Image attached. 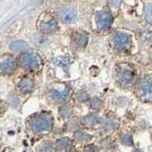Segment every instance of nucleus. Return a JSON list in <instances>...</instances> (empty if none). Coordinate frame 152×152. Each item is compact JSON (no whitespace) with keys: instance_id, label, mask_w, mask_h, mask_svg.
Segmentation results:
<instances>
[{"instance_id":"12","label":"nucleus","mask_w":152,"mask_h":152,"mask_svg":"<svg viewBox=\"0 0 152 152\" xmlns=\"http://www.w3.org/2000/svg\"><path fill=\"white\" fill-rule=\"evenodd\" d=\"M88 36L83 32H76L72 35V44L75 48H85L88 44Z\"/></svg>"},{"instance_id":"24","label":"nucleus","mask_w":152,"mask_h":152,"mask_svg":"<svg viewBox=\"0 0 152 152\" xmlns=\"http://www.w3.org/2000/svg\"><path fill=\"white\" fill-rule=\"evenodd\" d=\"M122 142L126 145H132V139H131L130 136H124L123 139H122Z\"/></svg>"},{"instance_id":"19","label":"nucleus","mask_w":152,"mask_h":152,"mask_svg":"<svg viewBox=\"0 0 152 152\" xmlns=\"http://www.w3.org/2000/svg\"><path fill=\"white\" fill-rule=\"evenodd\" d=\"M145 18L149 24L152 25V4H148L145 10Z\"/></svg>"},{"instance_id":"22","label":"nucleus","mask_w":152,"mask_h":152,"mask_svg":"<svg viewBox=\"0 0 152 152\" xmlns=\"http://www.w3.org/2000/svg\"><path fill=\"white\" fill-rule=\"evenodd\" d=\"M101 106H102V102H101V100L98 98H94L91 100V102H90V107L93 109H97Z\"/></svg>"},{"instance_id":"6","label":"nucleus","mask_w":152,"mask_h":152,"mask_svg":"<svg viewBox=\"0 0 152 152\" xmlns=\"http://www.w3.org/2000/svg\"><path fill=\"white\" fill-rule=\"evenodd\" d=\"M69 97V91L65 88H51L47 92V98L50 102L53 104L64 103Z\"/></svg>"},{"instance_id":"16","label":"nucleus","mask_w":152,"mask_h":152,"mask_svg":"<svg viewBox=\"0 0 152 152\" xmlns=\"http://www.w3.org/2000/svg\"><path fill=\"white\" fill-rule=\"evenodd\" d=\"M71 114H72V109L70 107L63 106L59 108V115L61 116V118L68 119L71 116Z\"/></svg>"},{"instance_id":"20","label":"nucleus","mask_w":152,"mask_h":152,"mask_svg":"<svg viewBox=\"0 0 152 152\" xmlns=\"http://www.w3.org/2000/svg\"><path fill=\"white\" fill-rule=\"evenodd\" d=\"M76 97H77V99L79 100L80 102H86V101H88V93L86 92V91L81 90V91L77 92V94H76Z\"/></svg>"},{"instance_id":"25","label":"nucleus","mask_w":152,"mask_h":152,"mask_svg":"<svg viewBox=\"0 0 152 152\" xmlns=\"http://www.w3.org/2000/svg\"><path fill=\"white\" fill-rule=\"evenodd\" d=\"M83 152H96V149H95L94 145H88L84 148Z\"/></svg>"},{"instance_id":"5","label":"nucleus","mask_w":152,"mask_h":152,"mask_svg":"<svg viewBox=\"0 0 152 152\" xmlns=\"http://www.w3.org/2000/svg\"><path fill=\"white\" fill-rule=\"evenodd\" d=\"M112 44L114 48L119 51L126 50L130 48L131 40L130 37L126 33L124 32H116L112 36Z\"/></svg>"},{"instance_id":"11","label":"nucleus","mask_w":152,"mask_h":152,"mask_svg":"<svg viewBox=\"0 0 152 152\" xmlns=\"http://www.w3.org/2000/svg\"><path fill=\"white\" fill-rule=\"evenodd\" d=\"M18 87V90L23 94H28L31 93L33 88H34V83L31 78H23L22 80H20V82L17 85Z\"/></svg>"},{"instance_id":"17","label":"nucleus","mask_w":152,"mask_h":152,"mask_svg":"<svg viewBox=\"0 0 152 152\" xmlns=\"http://www.w3.org/2000/svg\"><path fill=\"white\" fill-rule=\"evenodd\" d=\"M75 140L79 142H86L87 140H88V138H89V135L88 134V133H86L84 131H77L75 133Z\"/></svg>"},{"instance_id":"23","label":"nucleus","mask_w":152,"mask_h":152,"mask_svg":"<svg viewBox=\"0 0 152 152\" xmlns=\"http://www.w3.org/2000/svg\"><path fill=\"white\" fill-rule=\"evenodd\" d=\"M66 128H68V130H69V131H75L78 129V125L75 122H70L68 124Z\"/></svg>"},{"instance_id":"10","label":"nucleus","mask_w":152,"mask_h":152,"mask_svg":"<svg viewBox=\"0 0 152 152\" xmlns=\"http://www.w3.org/2000/svg\"><path fill=\"white\" fill-rule=\"evenodd\" d=\"M58 15L62 22L66 24H70L76 19V12L72 8H63L59 10Z\"/></svg>"},{"instance_id":"4","label":"nucleus","mask_w":152,"mask_h":152,"mask_svg":"<svg viewBox=\"0 0 152 152\" xmlns=\"http://www.w3.org/2000/svg\"><path fill=\"white\" fill-rule=\"evenodd\" d=\"M17 62L12 55L4 54L0 57V73L3 75H11L16 69Z\"/></svg>"},{"instance_id":"7","label":"nucleus","mask_w":152,"mask_h":152,"mask_svg":"<svg viewBox=\"0 0 152 152\" xmlns=\"http://www.w3.org/2000/svg\"><path fill=\"white\" fill-rule=\"evenodd\" d=\"M113 21L112 15L107 12H100L95 16V25L99 31H107Z\"/></svg>"},{"instance_id":"9","label":"nucleus","mask_w":152,"mask_h":152,"mask_svg":"<svg viewBox=\"0 0 152 152\" xmlns=\"http://www.w3.org/2000/svg\"><path fill=\"white\" fill-rule=\"evenodd\" d=\"M133 78H134V72H133V70L131 69L127 68V66L123 68L118 75L119 83L123 86H128L132 82Z\"/></svg>"},{"instance_id":"2","label":"nucleus","mask_w":152,"mask_h":152,"mask_svg":"<svg viewBox=\"0 0 152 152\" xmlns=\"http://www.w3.org/2000/svg\"><path fill=\"white\" fill-rule=\"evenodd\" d=\"M38 28L42 33L50 34V33H53L57 31L58 24L53 16H51L48 12H45L42 13L38 19Z\"/></svg>"},{"instance_id":"8","label":"nucleus","mask_w":152,"mask_h":152,"mask_svg":"<svg viewBox=\"0 0 152 152\" xmlns=\"http://www.w3.org/2000/svg\"><path fill=\"white\" fill-rule=\"evenodd\" d=\"M139 93L145 100H152V77H146L139 85Z\"/></svg>"},{"instance_id":"1","label":"nucleus","mask_w":152,"mask_h":152,"mask_svg":"<svg viewBox=\"0 0 152 152\" xmlns=\"http://www.w3.org/2000/svg\"><path fill=\"white\" fill-rule=\"evenodd\" d=\"M53 125V119L47 112H41L32 119L31 128L34 133H44L51 129Z\"/></svg>"},{"instance_id":"27","label":"nucleus","mask_w":152,"mask_h":152,"mask_svg":"<svg viewBox=\"0 0 152 152\" xmlns=\"http://www.w3.org/2000/svg\"><path fill=\"white\" fill-rule=\"evenodd\" d=\"M135 152H142L141 150H135Z\"/></svg>"},{"instance_id":"26","label":"nucleus","mask_w":152,"mask_h":152,"mask_svg":"<svg viewBox=\"0 0 152 152\" xmlns=\"http://www.w3.org/2000/svg\"><path fill=\"white\" fill-rule=\"evenodd\" d=\"M108 2L110 3L111 5H113V6H119V5L121 4L122 0H108Z\"/></svg>"},{"instance_id":"13","label":"nucleus","mask_w":152,"mask_h":152,"mask_svg":"<svg viewBox=\"0 0 152 152\" xmlns=\"http://www.w3.org/2000/svg\"><path fill=\"white\" fill-rule=\"evenodd\" d=\"M70 146H71V142L69 138H66V137L60 138V139H58L55 142L56 149H58L59 151H66V150H68Z\"/></svg>"},{"instance_id":"15","label":"nucleus","mask_w":152,"mask_h":152,"mask_svg":"<svg viewBox=\"0 0 152 152\" xmlns=\"http://www.w3.org/2000/svg\"><path fill=\"white\" fill-rule=\"evenodd\" d=\"M52 151H53V145L50 141L42 142L37 146V152H52Z\"/></svg>"},{"instance_id":"14","label":"nucleus","mask_w":152,"mask_h":152,"mask_svg":"<svg viewBox=\"0 0 152 152\" xmlns=\"http://www.w3.org/2000/svg\"><path fill=\"white\" fill-rule=\"evenodd\" d=\"M11 50L13 52H23L28 49V45L25 41H22V40H17V41H14L12 42L11 46Z\"/></svg>"},{"instance_id":"21","label":"nucleus","mask_w":152,"mask_h":152,"mask_svg":"<svg viewBox=\"0 0 152 152\" xmlns=\"http://www.w3.org/2000/svg\"><path fill=\"white\" fill-rule=\"evenodd\" d=\"M9 103L12 104V106H17V104H19V99L17 97L16 94H13L12 93L11 95H9Z\"/></svg>"},{"instance_id":"18","label":"nucleus","mask_w":152,"mask_h":152,"mask_svg":"<svg viewBox=\"0 0 152 152\" xmlns=\"http://www.w3.org/2000/svg\"><path fill=\"white\" fill-rule=\"evenodd\" d=\"M84 121H85L86 124H87V125L93 126L96 123L99 122V117L97 115H93V114H90V115H88V116L85 117Z\"/></svg>"},{"instance_id":"3","label":"nucleus","mask_w":152,"mask_h":152,"mask_svg":"<svg viewBox=\"0 0 152 152\" xmlns=\"http://www.w3.org/2000/svg\"><path fill=\"white\" fill-rule=\"evenodd\" d=\"M20 65L23 69L27 71H33L39 68L41 60L36 53L25 52L20 56Z\"/></svg>"}]
</instances>
